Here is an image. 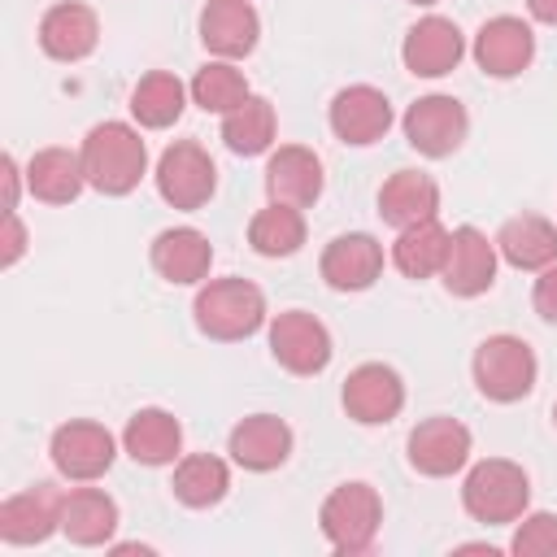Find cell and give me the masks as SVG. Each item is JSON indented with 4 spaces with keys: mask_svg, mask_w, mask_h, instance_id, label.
I'll return each mask as SVG.
<instances>
[{
    "mask_svg": "<svg viewBox=\"0 0 557 557\" xmlns=\"http://www.w3.org/2000/svg\"><path fill=\"white\" fill-rule=\"evenodd\" d=\"M218 187V165L196 139H174L157 161V191L174 209H200L209 205Z\"/></svg>",
    "mask_w": 557,
    "mask_h": 557,
    "instance_id": "6",
    "label": "cell"
},
{
    "mask_svg": "<svg viewBox=\"0 0 557 557\" xmlns=\"http://www.w3.org/2000/svg\"><path fill=\"white\" fill-rule=\"evenodd\" d=\"M191 313L209 339H248L265 322V296L248 278H213L196 292Z\"/></svg>",
    "mask_w": 557,
    "mask_h": 557,
    "instance_id": "3",
    "label": "cell"
},
{
    "mask_svg": "<svg viewBox=\"0 0 557 557\" xmlns=\"http://www.w3.org/2000/svg\"><path fill=\"white\" fill-rule=\"evenodd\" d=\"M496 252L513 270H544L557 261V226L540 213H518L496 231Z\"/></svg>",
    "mask_w": 557,
    "mask_h": 557,
    "instance_id": "24",
    "label": "cell"
},
{
    "mask_svg": "<svg viewBox=\"0 0 557 557\" xmlns=\"http://www.w3.org/2000/svg\"><path fill=\"white\" fill-rule=\"evenodd\" d=\"M344 409L361 426H383L405 409V383L392 366L366 361L344 379Z\"/></svg>",
    "mask_w": 557,
    "mask_h": 557,
    "instance_id": "10",
    "label": "cell"
},
{
    "mask_svg": "<svg viewBox=\"0 0 557 557\" xmlns=\"http://www.w3.org/2000/svg\"><path fill=\"white\" fill-rule=\"evenodd\" d=\"M535 374H540V361L531 344L518 335H487L474 348V387L496 405L522 400L535 387Z\"/></svg>",
    "mask_w": 557,
    "mask_h": 557,
    "instance_id": "4",
    "label": "cell"
},
{
    "mask_svg": "<svg viewBox=\"0 0 557 557\" xmlns=\"http://www.w3.org/2000/svg\"><path fill=\"white\" fill-rule=\"evenodd\" d=\"M174 496L187 505V509H209V505H218L222 496H226V487H231V470H226V461L222 457H213V453H191V457H183L178 466H174Z\"/></svg>",
    "mask_w": 557,
    "mask_h": 557,
    "instance_id": "30",
    "label": "cell"
},
{
    "mask_svg": "<svg viewBox=\"0 0 557 557\" xmlns=\"http://www.w3.org/2000/svg\"><path fill=\"white\" fill-rule=\"evenodd\" d=\"M122 448L139 466H170L183 448V426L165 409H139L122 431Z\"/></svg>",
    "mask_w": 557,
    "mask_h": 557,
    "instance_id": "27",
    "label": "cell"
},
{
    "mask_svg": "<svg viewBox=\"0 0 557 557\" xmlns=\"http://www.w3.org/2000/svg\"><path fill=\"white\" fill-rule=\"evenodd\" d=\"M0 170H4V209H17V187H22V183H17V178H22V174H17V161L4 157Z\"/></svg>",
    "mask_w": 557,
    "mask_h": 557,
    "instance_id": "37",
    "label": "cell"
},
{
    "mask_svg": "<svg viewBox=\"0 0 557 557\" xmlns=\"http://www.w3.org/2000/svg\"><path fill=\"white\" fill-rule=\"evenodd\" d=\"M257 35H261V17L248 0H209L200 9V44L222 61L248 57L257 48Z\"/></svg>",
    "mask_w": 557,
    "mask_h": 557,
    "instance_id": "18",
    "label": "cell"
},
{
    "mask_svg": "<svg viewBox=\"0 0 557 557\" xmlns=\"http://www.w3.org/2000/svg\"><path fill=\"white\" fill-rule=\"evenodd\" d=\"M26 252V226L17 218V209H4V239H0V265H17V257Z\"/></svg>",
    "mask_w": 557,
    "mask_h": 557,
    "instance_id": "36",
    "label": "cell"
},
{
    "mask_svg": "<svg viewBox=\"0 0 557 557\" xmlns=\"http://www.w3.org/2000/svg\"><path fill=\"white\" fill-rule=\"evenodd\" d=\"M531 305H535V313H540L544 322H557V261L540 270L535 292H531Z\"/></svg>",
    "mask_w": 557,
    "mask_h": 557,
    "instance_id": "35",
    "label": "cell"
},
{
    "mask_svg": "<svg viewBox=\"0 0 557 557\" xmlns=\"http://www.w3.org/2000/svg\"><path fill=\"white\" fill-rule=\"evenodd\" d=\"M440 278L453 296H483L496 283V239H487L479 226L448 231V257Z\"/></svg>",
    "mask_w": 557,
    "mask_h": 557,
    "instance_id": "11",
    "label": "cell"
},
{
    "mask_svg": "<svg viewBox=\"0 0 557 557\" xmlns=\"http://www.w3.org/2000/svg\"><path fill=\"white\" fill-rule=\"evenodd\" d=\"M461 57H466V39H461L457 22H448L440 13L413 22L409 35H405V44H400V61L418 78H440V74L457 70Z\"/></svg>",
    "mask_w": 557,
    "mask_h": 557,
    "instance_id": "14",
    "label": "cell"
},
{
    "mask_svg": "<svg viewBox=\"0 0 557 557\" xmlns=\"http://www.w3.org/2000/svg\"><path fill=\"white\" fill-rule=\"evenodd\" d=\"M531 57H535V35H531V26H527L522 17L500 13V17L483 22L479 35H474V61H479V70L492 74V78H513V74H522V70L531 65Z\"/></svg>",
    "mask_w": 557,
    "mask_h": 557,
    "instance_id": "16",
    "label": "cell"
},
{
    "mask_svg": "<svg viewBox=\"0 0 557 557\" xmlns=\"http://www.w3.org/2000/svg\"><path fill=\"white\" fill-rule=\"evenodd\" d=\"M392 126V100L370 87V83H352L344 91H335L331 100V131L335 139L352 144V148H366V144H379Z\"/></svg>",
    "mask_w": 557,
    "mask_h": 557,
    "instance_id": "13",
    "label": "cell"
},
{
    "mask_svg": "<svg viewBox=\"0 0 557 557\" xmlns=\"http://www.w3.org/2000/svg\"><path fill=\"white\" fill-rule=\"evenodd\" d=\"M48 453H52V466H57L65 479H74V483H91V479H100V474L113 466L117 444H113L109 426L78 418V422H61V426L52 431Z\"/></svg>",
    "mask_w": 557,
    "mask_h": 557,
    "instance_id": "8",
    "label": "cell"
},
{
    "mask_svg": "<svg viewBox=\"0 0 557 557\" xmlns=\"http://www.w3.org/2000/svg\"><path fill=\"white\" fill-rule=\"evenodd\" d=\"M213 265V248L196 226H170L152 239V270L165 283H200Z\"/></svg>",
    "mask_w": 557,
    "mask_h": 557,
    "instance_id": "22",
    "label": "cell"
},
{
    "mask_svg": "<svg viewBox=\"0 0 557 557\" xmlns=\"http://www.w3.org/2000/svg\"><path fill=\"white\" fill-rule=\"evenodd\" d=\"M466 461H470V426L466 422L435 413L409 431V466L418 474L444 479V474H457Z\"/></svg>",
    "mask_w": 557,
    "mask_h": 557,
    "instance_id": "12",
    "label": "cell"
},
{
    "mask_svg": "<svg viewBox=\"0 0 557 557\" xmlns=\"http://www.w3.org/2000/svg\"><path fill=\"white\" fill-rule=\"evenodd\" d=\"M183 104H187V87H183L170 70L144 74V78L135 83V91H131V113H135V122L148 126V131L174 126V122L183 117Z\"/></svg>",
    "mask_w": 557,
    "mask_h": 557,
    "instance_id": "29",
    "label": "cell"
},
{
    "mask_svg": "<svg viewBox=\"0 0 557 557\" xmlns=\"http://www.w3.org/2000/svg\"><path fill=\"white\" fill-rule=\"evenodd\" d=\"M509 548L518 557H557V513H522Z\"/></svg>",
    "mask_w": 557,
    "mask_h": 557,
    "instance_id": "34",
    "label": "cell"
},
{
    "mask_svg": "<svg viewBox=\"0 0 557 557\" xmlns=\"http://www.w3.org/2000/svg\"><path fill=\"white\" fill-rule=\"evenodd\" d=\"M222 139L239 157H257L274 144V104L265 96H248L231 113H222Z\"/></svg>",
    "mask_w": 557,
    "mask_h": 557,
    "instance_id": "31",
    "label": "cell"
},
{
    "mask_svg": "<svg viewBox=\"0 0 557 557\" xmlns=\"http://www.w3.org/2000/svg\"><path fill=\"white\" fill-rule=\"evenodd\" d=\"M527 9H531V17H535V22L557 26V0H527Z\"/></svg>",
    "mask_w": 557,
    "mask_h": 557,
    "instance_id": "38",
    "label": "cell"
},
{
    "mask_svg": "<svg viewBox=\"0 0 557 557\" xmlns=\"http://www.w3.org/2000/svg\"><path fill=\"white\" fill-rule=\"evenodd\" d=\"M444 257H448V231L440 226V218L400 226V235L392 244V265L405 278H431V274H440L444 270Z\"/></svg>",
    "mask_w": 557,
    "mask_h": 557,
    "instance_id": "28",
    "label": "cell"
},
{
    "mask_svg": "<svg viewBox=\"0 0 557 557\" xmlns=\"http://www.w3.org/2000/svg\"><path fill=\"white\" fill-rule=\"evenodd\" d=\"M553 422H557V405H553Z\"/></svg>",
    "mask_w": 557,
    "mask_h": 557,
    "instance_id": "40",
    "label": "cell"
},
{
    "mask_svg": "<svg viewBox=\"0 0 557 557\" xmlns=\"http://www.w3.org/2000/svg\"><path fill=\"white\" fill-rule=\"evenodd\" d=\"M26 187H30V196L44 200V205H70V200L87 187L83 157L70 152V148H39V152L26 161Z\"/></svg>",
    "mask_w": 557,
    "mask_h": 557,
    "instance_id": "25",
    "label": "cell"
},
{
    "mask_svg": "<svg viewBox=\"0 0 557 557\" xmlns=\"http://www.w3.org/2000/svg\"><path fill=\"white\" fill-rule=\"evenodd\" d=\"M252 91H248V78L231 65V61H209L196 70L191 78V100L205 109V113H231L235 104H244Z\"/></svg>",
    "mask_w": 557,
    "mask_h": 557,
    "instance_id": "33",
    "label": "cell"
},
{
    "mask_svg": "<svg viewBox=\"0 0 557 557\" xmlns=\"http://www.w3.org/2000/svg\"><path fill=\"white\" fill-rule=\"evenodd\" d=\"M61 505L65 496L52 483H35L0 505V540L4 544H44L52 531H61Z\"/></svg>",
    "mask_w": 557,
    "mask_h": 557,
    "instance_id": "15",
    "label": "cell"
},
{
    "mask_svg": "<svg viewBox=\"0 0 557 557\" xmlns=\"http://www.w3.org/2000/svg\"><path fill=\"white\" fill-rule=\"evenodd\" d=\"M83 174H87V187H96L100 196H126L139 187L144 170H148V148L139 139L135 126L126 122H100L87 131L83 148Z\"/></svg>",
    "mask_w": 557,
    "mask_h": 557,
    "instance_id": "1",
    "label": "cell"
},
{
    "mask_svg": "<svg viewBox=\"0 0 557 557\" xmlns=\"http://www.w3.org/2000/svg\"><path fill=\"white\" fill-rule=\"evenodd\" d=\"M270 352L292 374H322L331 366V331L313 313L287 309L270 322Z\"/></svg>",
    "mask_w": 557,
    "mask_h": 557,
    "instance_id": "9",
    "label": "cell"
},
{
    "mask_svg": "<svg viewBox=\"0 0 557 557\" xmlns=\"http://www.w3.org/2000/svg\"><path fill=\"white\" fill-rule=\"evenodd\" d=\"M379 213H383V222H392L396 231L435 218V213H440V187H435V178L422 174V170H396V174L379 187Z\"/></svg>",
    "mask_w": 557,
    "mask_h": 557,
    "instance_id": "23",
    "label": "cell"
},
{
    "mask_svg": "<svg viewBox=\"0 0 557 557\" xmlns=\"http://www.w3.org/2000/svg\"><path fill=\"white\" fill-rule=\"evenodd\" d=\"M383 274V244L366 231L335 235L322 248V278L335 292H366Z\"/></svg>",
    "mask_w": 557,
    "mask_h": 557,
    "instance_id": "17",
    "label": "cell"
},
{
    "mask_svg": "<svg viewBox=\"0 0 557 557\" xmlns=\"http://www.w3.org/2000/svg\"><path fill=\"white\" fill-rule=\"evenodd\" d=\"M322 535L335 553H366L383 522V500L370 483H339L318 509Z\"/></svg>",
    "mask_w": 557,
    "mask_h": 557,
    "instance_id": "5",
    "label": "cell"
},
{
    "mask_svg": "<svg viewBox=\"0 0 557 557\" xmlns=\"http://www.w3.org/2000/svg\"><path fill=\"white\" fill-rule=\"evenodd\" d=\"M226 448H231L235 466L265 474V470H278L287 461V453H292V426L283 418H274V413H252V418L235 422Z\"/></svg>",
    "mask_w": 557,
    "mask_h": 557,
    "instance_id": "21",
    "label": "cell"
},
{
    "mask_svg": "<svg viewBox=\"0 0 557 557\" xmlns=\"http://www.w3.org/2000/svg\"><path fill=\"white\" fill-rule=\"evenodd\" d=\"M265 191L283 205H313L322 196V157L305 144H283L265 161Z\"/></svg>",
    "mask_w": 557,
    "mask_h": 557,
    "instance_id": "20",
    "label": "cell"
},
{
    "mask_svg": "<svg viewBox=\"0 0 557 557\" xmlns=\"http://www.w3.org/2000/svg\"><path fill=\"white\" fill-rule=\"evenodd\" d=\"M248 244L261 257H292L305 244V218L296 205L270 200L252 222H248Z\"/></svg>",
    "mask_w": 557,
    "mask_h": 557,
    "instance_id": "32",
    "label": "cell"
},
{
    "mask_svg": "<svg viewBox=\"0 0 557 557\" xmlns=\"http://www.w3.org/2000/svg\"><path fill=\"white\" fill-rule=\"evenodd\" d=\"M96 44H100V17L78 0H61L39 17V48L52 61H83L91 57Z\"/></svg>",
    "mask_w": 557,
    "mask_h": 557,
    "instance_id": "19",
    "label": "cell"
},
{
    "mask_svg": "<svg viewBox=\"0 0 557 557\" xmlns=\"http://www.w3.org/2000/svg\"><path fill=\"white\" fill-rule=\"evenodd\" d=\"M409 4H435V0H409Z\"/></svg>",
    "mask_w": 557,
    "mask_h": 557,
    "instance_id": "39",
    "label": "cell"
},
{
    "mask_svg": "<svg viewBox=\"0 0 557 557\" xmlns=\"http://www.w3.org/2000/svg\"><path fill=\"white\" fill-rule=\"evenodd\" d=\"M527 500H531V479L509 457L479 461L461 483V505L474 522H492V527L518 522L527 513Z\"/></svg>",
    "mask_w": 557,
    "mask_h": 557,
    "instance_id": "2",
    "label": "cell"
},
{
    "mask_svg": "<svg viewBox=\"0 0 557 557\" xmlns=\"http://www.w3.org/2000/svg\"><path fill=\"white\" fill-rule=\"evenodd\" d=\"M61 531L70 535V544H83V548L109 544V535L117 531L113 496L100 492V487H74L61 505Z\"/></svg>",
    "mask_w": 557,
    "mask_h": 557,
    "instance_id": "26",
    "label": "cell"
},
{
    "mask_svg": "<svg viewBox=\"0 0 557 557\" xmlns=\"http://www.w3.org/2000/svg\"><path fill=\"white\" fill-rule=\"evenodd\" d=\"M400 126H405L409 148H418L422 157H448L461 148L470 117H466V104L457 96H422L405 109Z\"/></svg>",
    "mask_w": 557,
    "mask_h": 557,
    "instance_id": "7",
    "label": "cell"
}]
</instances>
